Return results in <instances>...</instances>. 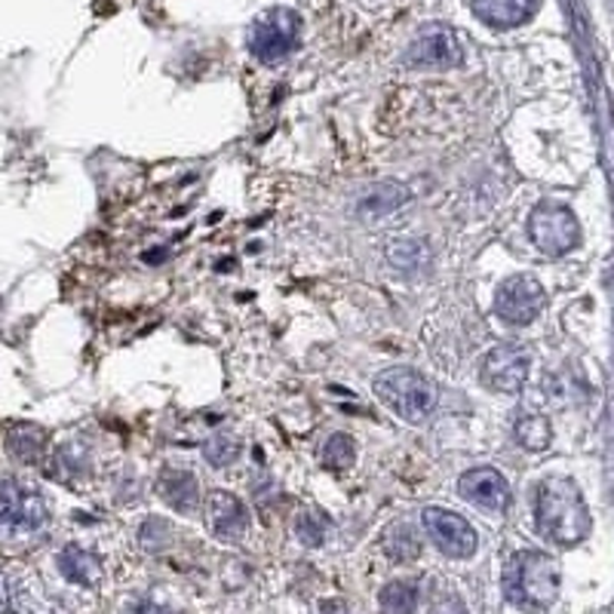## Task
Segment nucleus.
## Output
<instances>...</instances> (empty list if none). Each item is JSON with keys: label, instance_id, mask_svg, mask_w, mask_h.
<instances>
[{"label": "nucleus", "instance_id": "f257e3e1", "mask_svg": "<svg viewBox=\"0 0 614 614\" xmlns=\"http://www.w3.org/2000/svg\"><path fill=\"white\" fill-rule=\"evenodd\" d=\"M534 522L538 532L556 548H574L590 534V510L584 504V494L572 480L550 477L534 492Z\"/></svg>", "mask_w": 614, "mask_h": 614}, {"label": "nucleus", "instance_id": "f03ea898", "mask_svg": "<svg viewBox=\"0 0 614 614\" xmlns=\"http://www.w3.org/2000/svg\"><path fill=\"white\" fill-rule=\"evenodd\" d=\"M560 562L541 550H520L504 565V596L522 612H544L560 596Z\"/></svg>", "mask_w": 614, "mask_h": 614}, {"label": "nucleus", "instance_id": "7ed1b4c3", "mask_svg": "<svg viewBox=\"0 0 614 614\" xmlns=\"http://www.w3.org/2000/svg\"><path fill=\"white\" fill-rule=\"evenodd\" d=\"M372 388L378 393V400L409 424L428 421L437 409V397H440L424 375L415 372V369H402V366L375 375Z\"/></svg>", "mask_w": 614, "mask_h": 614}, {"label": "nucleus", "instance_id": "20e7f679", "mask_svg": "<svg viewBox=\"0 0 614 614\" xmlns=\"http://www.w3.org/2000/svg\"><path fill=\"white\" fill-rule=\"evenodd\" d=\"M50 520V508L34 485L22 480H0V538L38 534Z\"/></svg>", "mask_w": 614, "mask_h": 614}, {"label": "nucleus", "instance_id": "39448f33", "mask_svg": "<svg viewBox=\"0 0 614 614\" xmlns=\"http://www.w3.org/2000/svg\"><path fill=\"white\" fill-rule=\"evenodd\" d=\"M301 38V16L289 7H274L258 16L249 28V50L258 62L274 65L293 53Z\"/></svg>", "mask_w": 614, "mask_h": 614}, {"label": "nucleus", "instance_id": "423d86ee", "mask_svg": "<svg viewBox=\"0 0 614 614\" xmlns=\"http://www.w3.org/2000/svg\"><path fill=\"white\" fill-rule=\"evenodd\" d=\"M529 234L534 246L553 258L569 255L581 243V225L572 209L562 203H538L529 218Z\"/></svg>", "mask_w": 614, "mask_h": 614}, {"label": "nucleus", "instance_id": "0eeeda50", "mask_svg": "<svg viewBox=\"0 0 614 614\" xmlns=\"http://www.w3.org/2000/svg\"><path fill=\"white\" fill-rule=\"evenodd\" d=\"M402 62L418 71H446V68H458L464 62V50L449 25H428L409 43Z\"/></svg>", "mask_w": 614, "mask_h": 614}, {"label": "nucleus", "instance_id": "6e6552de", "mask_svg": "<svg viewBox=\"0 0 614 614\" xmlns=\"http://www.w3.org/2000/svg\"><path fill=\"white\" fill-rule=\"evenodd\" d=\"M544 305H548V293L532 274H516V277L501 283L494 293V314L510 326H529L532 320H538Z\"/></svg>", "mask_w": 614, "mask_h": 614}, {"label": "nucleus", "instance_id": "1a4fd4ad", "mask_svg": "<svg viewBox=\"0 0 614 614\" xmlns=\"http://www.w3.org/2000/svg\"><path fill=\"white\" fill-rule=\"evenodd\" d=\"M421 522H424V532L430 534V541L452 560H468L477 553V532L464 516H458L452 510L442 508H428L421 513Z\"/></svg>", "mask_w": 614, "mask_h": 614}, {"label": "nucleus", "instance_id": "9d476101", "mask_svg": "<svg viewBox=\"0 0 614 614\" xmlns=\"http://www.w3.org/2000/svg\"><path fill=\"white\" fill-rule=\"evenodd\" d=\"M529 354L516 345H501V348H492L482 360L480 378L482 385L489 390H498V393H520L525 378H529Z\"/></svg>", "mask_w": 614, "mask_h": 614}, {"label": "nucleus", "instance_id": "9b49d317", "mask_svg": "<svg viewBox=\"0 0 614 614\" xmlns=\"http://www.w3.org/2000/svg\"><path fill=\"white\" fill-rule=\"evenodd\" d=\"M458 492L464 501L485 510V513H504L510 508V482L494 468L468 470L458 482Z\"/></svg>", "mask_w": 614, "mask_h": 614}, {"label": "nucleus", "instance_id": "f8f14e48", "mask_svg": "<svg viewBox=\"0 0 614 614\" xmlns=\"http://www.w3.org/2000/svg\"><path fill=\"white\" fill-rule=\"evenodd\" d=\"M206 525L222 541H243V534L249 529V513L237 494L215 489L206 494Z\"/></svg>", "mask_w": 614, "mask_h": 614}, {"label": "nucleus", "instance_id": "ddd939ff", "mask_svg": "<svg viewBox=\"0 0 614 614\" xmlns=\"http://www.w3.org/2000/svg\"><path fill=\"white\" fill-rule=\"evenodd\" d=\"M544 0H470L473 16L482 25L494 28V31H510V28L525 25Z\"/></svg>", "mask_w": 614, "mask_h": 614}, {"label": "nucleus", "instance_id": "4468645a", "mask_svg": "<svg viewBox=\"0 0 614 614\" xmlns=\"http://www.w3.org/2000/svg\"><path fill=\"white\" fill-rule=\"evenodd\" d=\"M157 492L161 498L178 513H194V508L201 504V485H197V477L187 473V470H163L161 482H157Z\"/></svg>", "mask_w": 614, "mask_h": 614}, {"label": "nucleus", "instance_id": "2eb2a0df", "mask_svg": "<svg viewBox=\"0 0 614 614\" xmlns=\"http://www.w3.org/2000/svg\"><path fill=\"white\" fill-rule=\"evenodd\" d=\"M55 565H59L62 577L71 581V584H78V587H95V584L102 581V562H99L95 553L83 550L81 544H68V548L59 553Z\"/></svg>", "mask_w": 614, "mask_h": 614}, {"label": "nucleus", "instance_id": "dca6fc26", "mask_svg": "<svg viewBox=\"0 0 614 614\" xmlns=\"http://www.w3.org/2000/svg\"><path fill=\"white\" fill-rule=\"evenodd\" d=\"M43 449H47V433L41 428H34V424H19L7 437V452L13 454L16 461H22V464L38 461Z\"/></svg>", "mask_w": 614, "mask_h": 614}, {"label": "nucleus", "instance_id": "f3484780", "mask_svg": "<svg viewBox=\"0 0 614 614\" xmlns=\"http://www.w3.org/2000/svg\"><path fill=\"white\" fill-rule=\"evenodd\" d=\"M418 587L412 581H393L388 587L381 590V612L385 614H418Z\"/></svg>", "mask_w": 614, "mask_h": 614}, {"label": "nucleus", "instance_id": "a211bd4d", "mask_svg": "<svg viewBox=\"0 0 614 614\" xmlns=\"http://www.w3.org/2000/svg\"><path fill=\"white\" fill-rule=\"evenodd\" d=\"M385 553L397 562L418 560V553H421V538H418V532H412L409 525H393V529L385 534Z\"/></svg>", "mask_w": 614, "mask_h": 614}, {"label": "nucleus", "instance_id": "6ab92c4d", "mask_svg": "<svg viewBox=\"0 0 614 614\" xmlns=\"http://www.w3.org/2000/svg\"><path fill=\"white\" fill-rule=\"evenodd\" d=\"M516 440H520L525 449L541 452V449H548L550 440H553V428H550V421L544 415H525V418L516 421Z\"/></svg>", "mask_w": 614, "mask_h": 614}, {"label": "nucleus", "instance_id": "aec40b11", "mask_svg": "<svg viewBox=\"0 0 614 614\" xmlns=\"http://www.w3.org/2000/svg\"><path fill=\"white\" fill-rule=\"evenodd\" d=\"M406 197H409V194H406L400 185H378L372 194L360 203V213L375 215V218H378V215H388L393 213L400 203H406Z\"/></svg>", "mask_w": 614, "mask_h": 614}, {"label": "nucleus", "instance_id": "412c9836", "mask_svg": "<svg viewBox=\"0 0 614 614\" xmlns=\"http://www.w3.org/2000/svg\"><path fill=\"white\" fill-rule=\"evenodd\" d=\"M203 454H206V461L213 464V468H227V464H234L237 461V454H241V440L234 437V433H213L206 446H203Z\"/></svg>", "mask_w": 614, "mask_h": 614}, {"label": "nucleus", "instance_id": "4be33fe9", "mask_svg": "<svg viewBox=\"0 0 614 614\" xmlns=\"http://www.w3.org/2000/svg\"><path fill=\"white\" fill-rule=\"evenodd\" d=\"M354 454H357V449H354V440L348 433H332L323 446V464L332 470H345L354 464Z\"/></svg>", "mask_w": 614, "mask_h": 614}, {"label": "nucleus", "instance_id": "5701e85b", "mask_svg": "<svg viewBox=\"0 0 614 614\" xmlns=\"http://www.w3.org/2000/svg\"><path fill=\"white\" fill-rule=\"evenodd\" d=\"M326 529H329V520L323 516L320 510H305L298 516V522H295V534L307 548H320L323 541H326Z\"/></svg>", "mask_w": 614, "mask_h": 614}, {"label": "nucleus", "instance_id": "b1692460", "mask_svg": "<svg viewBox=\"0 0 614 614\" xmlns=\"http://www.w3.org/2000/svg\"><path fill=\"white\" fill-rule=\"evenodd\" d=\"M388 255H390V262H393L397 267H402V270H409V267H415L418 262H424V249H421V243H415V241L390 243Z\"/></svg>", "mask_w": 614, "mask_h": 614}, {"label": "nucleus", "instance_id": "393cba45", "mask_svg": "<svg viewBox=\"0 0 614 614\" xmlns=\"http://www.w3.org/2000/svg\"><path fill=\"white\" fill-rule=\"evenodd\" d=\"M320 614H350V605L345 600H329L320 605Z\"/></svg>", "mask_w": 614, "mask_h": 614}, {"label": "nucleus", "instance_id": "a878e982", "mask_svg": "<svg viewBox=\"0 0 614 614\" xmlns=\"http://www.w3.org/2000/svg\"><path fill=\"white\" fill-rule=\"evenodd\" d=\"M433 614H468V608H464L458 600H446L433 608Z\"/></svg>", "mask_w": 614, "mask_h": 614}, {"label": "nucleus", "instance_id": "bb28decb", "mask_svg": "<svg viewBox=\"0 0 614 614\" xmlns=\"http://www.w3.org/2000/svg\"><path fill=\"white\" fill-rule=\"evenodd\" d=\"M135 614H163V612L161 608H154V605H142V608H139Z\"/></svg>", "mask_w": 614, "mask_h": 614}]
</instances>
